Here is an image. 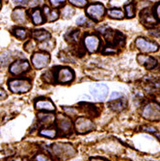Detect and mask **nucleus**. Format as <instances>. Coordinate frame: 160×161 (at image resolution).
<instances>
[{
	"label": "nucleus",
	"mask_w": 160,
	"mask_h": 161,
	"mask_svg": "<svg viewBox=\"0 0 160 161\" xmlns=\"http://www.w3.org/2000/svg\"><path fill=\"white\" fill-rule=\"evenodd\" d=\"M50 152L52 154L61 161H65L74 157L77 153L76 149L69 143H63V142H57L51 145Z\"/></svg>",
	"instance_id": "obj_1"
},
{
	"label": "nucleus",
	"mask_w": 160,
	"mask_h": 161,
	"mask_svg": "<svg viewBox=\"0 0 160 161\" xmlns=\"http://www.w3.org/2000/svg\"><path fill=\"white\" fill-rule=\"evenodd\" d=\"M141 116L148 122H160V103L157 101H149L141 109Z\"/></svg>",
	"instance_id": "obj_2"
},
{
	"label": "nucleus",
	"mask_w": 160,
	"mask_h": 161,
	"mask_svg": "<svg viewBox=\"0 0 160 161\" xmlns=\"http://www.w3.org/2000/svg\"><path fill=\"white\" fill-rule=\"evenodd\" d=\"M8 87L14 94H26L32 89V83L29 79L13 78L8 81Z\"/></svg>",
	"instance_id": "obj_3"
},
{
	"label": "nucleus",
	"mask_w": 160,
	"mask_h": 161,
	"mask_svg": "<svg viewBox=\"0 0 160 161\" xmlns=\"http://www.w3.org/2000/svg\"><path fill=\"white\" fill-rule=\"evenodd\" d=\"M74 127L77 134L84 135L92 132L96 128V125L90 118H87V117H78L74 124Z\"/></svg>",
	"instance_id": "obj_4"
},
{
	"label": "nucleus",
	"mask_w": 160,
	"mask_h": 161,
	"mask_svg": "<svg viewBox=\"0 0 160 161\" xmlns=\"http://www.w3.org/2000/svg\"><path fill=\"white\" fill-rule=\"evenodd\" d=\"M56 126H57V133L60 136H68L72 133L74 130V124H72L70 118L67 116L60 115L56 119Z\"/></svg>",
	"instance_id": "obj_5"
},
{
	"label": "nucleus",
	"mask_w": 160,
	"mask_h": 161,
	"mask_svg": "<svg viewBox=\"0 0 160 161\" xmlns=\"http://www.w3.org/2000/svg\"><path fill=\"white\" fill-rule=\"evenodd\" d=\"M105 41L111 47H123L125 43V37L119 31H114L111 29H107L103 32Z\"/></svg>",
	"instance_id": "obj_6"
},
{
	"label": "nucleus",
	"mask_w": 160,
	"mask_h": 161,
	"mask_svg": "<svg viewBox=\"0 0 160 161\" xmlns=\"http://www.w3.org/2000/svg\"><path fill=\"white\" fill-rule=\"evenodd\" d=\"M104 13H105V8L102 4H100V3L92 4V5L87 7V9H86L87 16H88L92 20L97 21V22L100 21L103 19Z\"/></svg>",
	"instance_id": "obj_7"
},
{
	"label": "nucleus",
	"mask_w": 160,
	"mask_h": 161,
	"mask_svg": "<svg viewBox=\"0 0 160 161\" xmlns=\"http://www.w3.org/2000/svg\"><path fill=\"white\" fill-rule=\"evenodd\" d=\"M136 47L143 53H152V52H156L159 49L158 45L155 42L149 41L145 38L139 37L135 41Z\"/></svg>",
	"instance_id": "obj_8"
},
{
	"label": "nucleus",
	"mask_w": 160,
	"mask_h": 161,
	"mask_svg": "<svg viewBox=\"0 0 160 161\" xmlns=\"http://www.w3.org/2000/svg\"><path fill=\"white\" fill-rule=\"evenodd\" d=\"M59 69H55V78L56 82L60 84L70 83L74 78V72L69 68H58Z\"/></svg>",
	"instance_id": "obj_9"
},
{
	"label": "nucleus",
	"mask_w": 160,
	"mask_h": 161,
	"mask_svg": "<svg viewBox=\"0 0 160 161\" xmlns=\"http://www.w3.org/2000/svg\"><path fill=\"white\" fill-rule=\"evenodd\" d=\"M109 93L108 87L104 84H95L90 87V94L91 96L97 101H103L106 99Z\"/></svg>",
	"instance_id": "obj_10"
},
{
	"label": "nucleus",
	"mask_w": 160,
	"mask_h": 161,
	"mask_svg": "<svg viewBox=\"0 0 160 161\" xmlns=\"http://www.w3.org/2000/svg\"><path fill=\"white\" fill-rule=\"evenodd\" d=\"M31 61L35 69H41L46 68L50 62V56L47 52H36L32 55Z\"/></svg>",
	"instance_id": "obj_11"
},
{
	"label": "nucleus",
	"mask_w": 160,
	"mask_h": 161,
	"mask_svg": "<svg viewBox=\"0 0 160 161\" xmlns=\"http://www.w3.org/2000/svg\"><path fill=\"white\" fill-rule=\"evenodd\" d=\"M140 21L147 28H152L157 23V19L154 16V13H152V11L149 8L144 9L140 13Z\"/></svg>",
	"instance_id": "obj_12"
},
{
	"label": "nucleus",
	"mask_w": 160,
	"mask_h": 161,
	"mask_svg": "<svg viewBox=\"0 0 160 161\" xmlns=\"http://www.w3.org/2000/svg\"><path fill=\"white\" fill-rule=\"evenodd\" d=\"M100 40L95 34H88L84 38V47L90 53L97 52L99 48Z\"/></svg>",
	"instance_id": "obj_13"
},
{
	"label": "nucleus",
	"mask_w": 160,
	"mask_h": 161,
	"mask_svg": "<svg viewBox=\"0 0 160 161\" xmlns=\"http://www.w3.org/2000/svg\"><path fill=\"white\" fill-rule=\"evenodd\" d=\"M29 69H30V65L26 60H17L13 62V64L10 66L9 70L14 75H19L28 71Z\"/></svg>",
	"instance_id": "obj_14"
},
{
	"label": "nucleus",
	"mask_w": 160,
	"mask_h": 161,
	"mask_svg": "<svg viewBox=\"0 0 160 161\" xmlns=\"http://www.w3.org/2000/svg\"><path fill=\"white\" fill-rule=\"evenodd\" d=\"M38 119L41 125L45 127H50L55 124L56 117L51 112H41L38 114Z\"/></svg>",
	"instance_id": "obj_15"
},
{
	"label": "nucleus",
	"mask_w": 160,
	"mask_h": 161,
	"mask_svg": "<svg viewBox=\"0 0 160 161\" xmlns=\"http://www.w3.org/2000/svg\"><path fill=\"white\" fill-rule=\"evenodd\" d=\"M78 106L80 107L81 112L88 115L91 118H96V117H98L100 114V111L98 110V108L93 103H89V102H79Z\"/></svg>",
	"instance_id": "obj_16"
},
{
	"label": "nucleus",
	"mask_w": 160,
	"mask_h": 161,
	"mask_svg": "<svg viewBox=\"0 0 160 161\" xmlns=\"http://www.w3.org/2000/svg\"><path fill=\"white\" fill-rule=\"evenodd\" d=\"M108 107L116 113H121L127 107V100L125 97H119L109 101Z\"/></svg>",
	"instance_id": "obj_17"
},
{
	"label": "nucleus",
	"mask_w": 160,
	"mask_h": 161,
	"mask_svg": "<svg viewBox=\"0 0 160 161\" xmlns=\"http://www.w3.org/2000/svg\"><path fill=\"white\" fill-rule=\"evenodd\" d=\"M35 108L40 111L53 112L55 111V105L48 98H39L35 101Z\"/></svg>",
	"instance_id": "obj_18"
},
{
	"label": "nucleus",
	"mask_w": 160,
	"mask_h": 161,
	"mask_svg": "<svg viewBox=\"0 0 160 161\" xmlns=\"http://www.w3.org/2000/svg\"><path fill=\"white\" fill-rule=\"evenodd\" d=\"M137 61L140 65L144 66L147 69H152L156 67L157 62L153 57L146 55V54H140L137 56Z\"/></svg>",
	"instance_id": "obj_19"
},
{
	"label": "nucleus",
	"mask_w": 160,
	"mask_h": 161,
	"mask_svg": "<svg viewBox=\"0 0 160 161\" xmlns=\"http://www.w3.org/2000/svg\"><path fill=\"white\" fill-rule=\"evenodd\" d=\"M12 19L14 22L23 24L26 22V11L22 7L16 8L12 13Z\"/></svg>",
	"instance_id": "obj_20"
},
{
	"label": "nucleus",
	"mask_w": 160,
	"mask_h": 161,
	"mask_svg": "<svg viewBox=\"0 0 160 161\" xmlns=\"http://www.w3.org/2000/svg\"><path fill=\"white\" fill-rule=\"evenodd\" d=\"M42 14L46 17V19L49 22H53L59 19V13L55 9H50L47 6H45L42 8Z\"/></svg>",
	"instance_id": "obj_21"
},
{
	"label": "nucleus",
	"mask_w": 160,
	"mask_h": 161,
	"mask_svg": "<svg viewBox=\"0 0 160 161\" xmlns=\"http://www.w3.org/2000/svg\"><path fill=\"white\" fill-rule=\"evenodd\" d=\"M31 19L33 21V23L35 25H41L45 22V19H43V14L42 12L39 9V8H34L31 11Z\"/></svg>",
	"instance_id": "obj_22"
},
{
	"label": "nucleus",
	"mask_w": 160,
	"mask_h": 161,
	"mask_svg": "<svg viewBox=\"0 0 160 161\" xmlns=\"http://www.w3.org/2000/svg\"><path fill=\"white\" fill-rule=\"evenodd\" d=\"M32 37L37 42H43L46 40H48L51 38V35L49 32L43 30V29H40V30H33L32 31Z\"/></svg>",
	"instance_id": "obj_23"
},
{
	"label": "nucleus",
	"mask_w": 160,
	"mask_h": 161,
	"mask_svg": "<svg viewBox=\"0 0 160 161\" xmlns=\"http://www.w3.org/2000/svg\"><path fill=\"white\" fill-rule=\"evenodd\" d=\"M54 47H55V41L53 39H51V38L40 42V45H39V48L41 50L46 51V52L51 51L54 48Z\"/></svg>",
	"instance_id": "obj_24"
},
{
	"label": "nucleus",
	"mask_w": 160,
	"mask_h": 161,
	"mask_svg": "<svg viewBox=\"0 0 160 161\" xmlns=\"http://www.w3.org/2000/svg\"><path fill=\"white\" fill-rule=\"evenodd\" d=\"M108 17L113 19H123L124 18V13L121 9H116L112 8L107 11Z\"/></svg>",
	"instance_id": "obj_25"
},
{
	"label": "nucleus",
	"mask_w": 160,
	"mask_h": 161,
	"mask_svg": "<svg viewBox=\"0 0 160 161\" xmlns=\"http://www.w3.org/2000/svg\"><path fill=\"white\" fill-rule=\"evenodd\" d=\"M39 134L41 136L47 137V138H50V139H54L57 136V129L55 128H49V127H45L40 130Z\"/></svg>",
	"instance_id": "obj_26"
},
{
	"label": "nucleus",
	"mask_w": 160,
	"mask_h": 161,
	"mask_svg": "<svg viewBox=\"0 0 160 161\" xmlns=\"http://www.w3.org/2000/svg\"><path fill=\"white\" fill-rule=\"evenodd\" d=\"M12 33L14 37H17L19 40H25L27 38V30L22 27H14L13 28Z\"/></svg>",
	"instance_id": "obj_27"
},
{
	"label": "nucleus",
	"mask_w": 160,
	"mask_h": 161,
	"mask_svg": "<svg viewBox=\"0 0 160 161\" xmlns=\"http://www.w3.org/2000/svg\"><path fill=\"white\" fill-rule=\"evenodd\" d=\"M42 79L45 80V82L52 84L56 82V78H55V69H51L47 71H46L45 74L42 75Z\"/></svg>",
	"instance_id": "obj_28"
},
{
	"label": "nucleus",
	"mask_w": 160,
	"mask_h": 161,
	"mask_svg": "<svg viewBox=\"0 0 160 161\" xmlns=\"http://www.w3.org/2000/svg\"><path fill=\"white\" fill-rule=\"evenodd\" d=\"M79 35L78 30H72L66 35V40L70 43H76L79 42Z\"/></svg>",
	"instance_id": "obj_29"
},
{
	"label": "nucleus",
	"mask_w": 160,
	"mask_h": 161,
	"mask_svg": "<svg viewBox=\"0 0 160 161\" xmlns=\"http://www.w3.org/2000/svg\"><path fill=\"white\" fill-rule=\"evenodd\" d=\"M143 132H147V133H150V134H152L154 136H156L158 139H160V135H159V131L156 127L152 126V125H145L141 127Z\"/></svg>",
	"instance_id": "obj_30"
},
{
	"label": "nucleus",
	"mask_w": 160,
	"mask_h": 161,
	"mask_svg": "<svg viewBox=\"0 0 160 161\" xmlns=\"http://www.w3.org/2000/svg\"><path fill=\"white\" fill-rule=\"evenodd\" d=\"M74 13H75V10H74V8H72L71 6H66L65 8H63L62 12H61L62 17L64 19H69V18H71L74 14Z\"/></svg>",
	"instance_id": "obj_31"
},
{
	"label": "nucleus",
	"mask_w": 160,
	"mask_h": 161,
	"mask_svg": "<svg viewBox=\"0 0 160 161\" xmlns=\"http://www.w3.org/2000/svg\"><path fill=\"white\" fill-rule=\"evenodd\" d=\"M125 10V16L128 19H131L135 16V6L133 3H129L124 7Z\"/></svg>",
	"instance_id": "obj_32"
},
{
	"label": "nucleus",
	"mask_w": 160,
	"mask_h": 161,
	"mask_svg": "<svg viewBox=\"0 0 160 161\" xmlns=\"http://www.w3.org/2000/svg\"><path fill=\"white\" fill-rule=\"evenodd\" d=\"M76 23H77V25H79V26H87V27L93 25V22H92L88 18H86L85 16L79 17V18L77 19V20H76Z\"/></svg>",
	"instance_id": "obj_33"
},
{
	"label": "nucleus",
	"mask_w": 160,
	"mask_h": 161,
	"mask_svg": "<svg viewBox=\"0 0 160 161\" xmlns=\"http://www.w3.org/2000/svg\"><path fill=\"white\" fill-rule=\"evenodd\" d=\"M71 5L78 8H84L88 4V0H69Z\"/></svg>",
	"instance_id": "obj_34"
},
{
	"label": "nucleus",
	"mask_w": 160,
	"mask_h": 161,
	"mask_svg": "<svg viewBox=\"0 0 160 161\" xmlns=\"http://www.w3.org/2000/svg\"><path fill=\"white\" fill-rule=\"evenodd\" d=\"M23 48L28 53L32 52L34 50V48H35V42L32 40H29L28 42H26V43L23 46Z\"/></svg>",
	"instance_id": "obj_35"
},
{
	"label": "nucleus",
	"mask_w": 160,
	"mask_h": 161,
	"mask_svg": "<svg viewBox=\"0 0 160 161\" xmlns=\"http://www.w3.org/2000/svg\"><path fill=\"white\" fill-rule=\"evenodd\" d=\"M35 160L36 161H54L51 157H49L48 155L45 154V153H39L35 156Z\"/></svg>",
	"instance_id": "obj_36"
},
{
	"label": "nucleus",
	"mask_w": 160,
	"mask_h": 161,
	"mask_svg": "<svg viewBox=\"0 0 160 161\" xmlns=\"http://www.w3.org/2000/svg\"><path fill=\"white\" fill-rule=\"evenodd\" d=\"M66 1L67 0H49V3L54 9H56V8H60L62 5H64Z\"/></svg>",
	"instance_id": "obj_37"
},
{
	"label": "nucleus",
	"mask_w": 160,
	"mask_h": 161,
	"mask_svg": "<svg viewBox=\"0 0 160 161\" xmlns=\"http://www.w3.org/2000/svg\"><path fill=\"white\" fill-rule=\"evenodd\" d=\"M127 1V0H109V4L115 8V7H121L123 5H124V3Z\"/></svg>",
	"instance_id": "obj_38"
},
{
	"label": "nucleus",
	"mask_w": 160,
	"mask_h": 161,
	"mask_svg": "<svg viewBox=\"0 0 160 161\" xmlns=\"http://www.w3.org/2000/svg\"><path fill=\"white\" fill-rule=\"evenodd\" d=\"M63 109L65 110V112L69 115V116H74L76 113H77V111L75 110V108H74V107H63Z\"/></svg>",
	"instance_id": "obj_39"
},
{
	"label": "nucleus",
	"mask_w": 160,
	"mask_h": 161,
	"mask_svg": "<svg viewBox=\"0 0 160 161\" xmlns=\"http://www.w3.org/2000/svg\"><path fill=\"white\" fill-rule=\"evenodd\" d=\"M102 52H103L104 54H114V53L117 52V49H115V48H114L113 47H111V46H107V47H104V49L102 50Z\"/></svg>",
	"instance_id": "obj_40"
},
{
	"label": "nucleus",
	"mask_w": 160,
	"mask_h": 161,
	"mask_svg": "<svg viewBox=\"0 0 160 161\" xmlns=\"http://www.w3.org/2000/svg\"><path fill=\"white\" fill-rule=\"evenodd\" d=\"M154 16L160 21V2L158 4H156V6L154 8Z\"/></svg>",
	"instance_id": "obj_41"
},
{
	"label": "nucleus",
	"mask_w": 160,
	"mask_h": 161,
	"mask_svg": "<svg viewBox=\"0 0 160 161\" xmlns=\"http://www.w3.org/2000/svg\"><path fill=\"white\" fill-rule=\"evenodd\" d=\"M88 161H110L108 160L107 158H104V157H100V156H95V157H91L89 158Z\"/></svg>",
	"instance_id": "obj_42"
},
{
	"label": "nucleus",
	"mask_w": 160,
	"mask_h": 161,
	"mask_svg": "<svg viewBox=\"0 0 160 161\" xmlns=\"http://www.w3.org/2000/svg\"><path fill=\"white\" fill-rule=\"evenodd\" d=\"M5 98H7V93L5 92V90L3 89V88L0 87V99L3 100Z\"/></svg>",
	"instance_id": "obj_43"
},
{
	"label": "nucleus",
	"mask_w": 160,
	"mask_h": 161,
	"mask_svg": "<svg viewBox=\"0 0 160 161\" xmlns=\"http://www.w3.org/2000/svg\"><path fill=\"white\" fill-rule=\"evenodd\" d=\"M122 97V94H121V93H119V92H114V93L111 94L110 99H111V100H112V99H116V98H119V97Z\"/></svg>",
	"instance_id": "obj_44"
},
{
	"label": "nucleus",
	"mask_w": 160,
	"mask_h": 161,
	"mask_svg": "<svg viewBox=\"0 0 160 161\" xmlns=\"http://www.w3.org/2000/svg\"><path fill=\"white\" fill-rule=\"evenodd\" d=\"M30 0H14V4H19V5H24L27 4Z\"/></svg>",
	"instance_id": "obj_45"
},
{
	"label": "nucleus",
	"mask_w": 160,
	"mask_h": 161,
	"mask_svg": "<svg viewBox=\"0 0 160 161\" xmlns=\"http://www.w3.org/2000/svg\"><path fill=\"white\" fill-rule=\"evenodd\" d=\"M152 36H155V37H159L160 38V28L156 29V30H152L150 32Z\"/></svg>",
	"instance_id": "obj_46"
},
{
	"label": "nucleus",
	"mask_w": 160,
	"mask_h": 161,
	"mask_svg": "<svg viewBox=\"0 0 160 161\" xmlns=\"http://www.w3.org/2000/svg\"><path fill=\"white\" fill-rule=\"evenodd\" d=\"M19 161H28V160H26V159H22V160H19Z\"/></svg>",
	"instance_id": "obj_47"
},
{
	"label": "nucleus",
	"mask_w": 160,
	"mask_h": 161,
	"mask_svg": "<svg viewBox=\"0 0 160 161\" xmlns=\"http://www.w3.org/2000/svg\"><path fill=\"white\" fill-rule=\"evenodd\" d=\"M0 9H1V2H0Z\"/></svg>",
	"instance_id": "obj_48"
}]
</instances>
